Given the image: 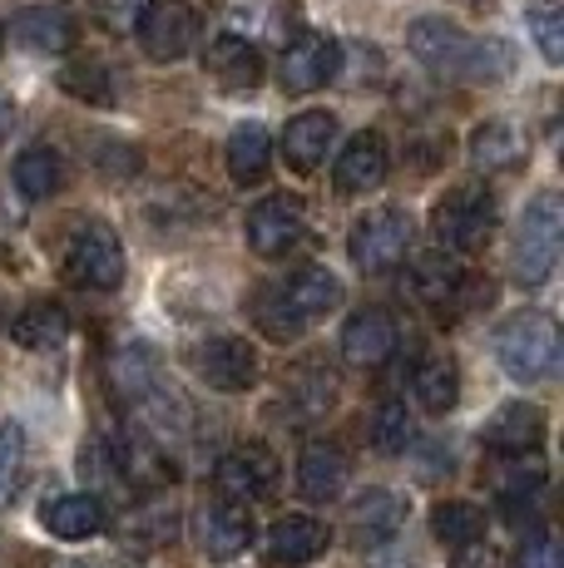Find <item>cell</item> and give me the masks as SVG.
Segmentation results:
<instances>
[{
	"label": "cell",
	"instance_id": "1",
	"mask_svg": "<svg viewBox=\"0 0 564 568\" xmlns=\"http://www.w3.org/2000/svg\"><path fill=\"white\" fill-rule=\"evenodd\" d=\"M406 45L421 64H431L436 74H455L465 84H501L515 70V45L495 36H465L461 26L441 16H421L416 26L406 30Z\"/></svg>",
	"mask_w": 564,
	"mask_h": 568
},
{
	"label": "cell",
	"instance_id": "2",
	"mask_svg": "<svg viewBox=\"0 0 564 568\" xmlns=\"http://www.w3.org/2000/svg\"><path fill=\"white\" fill-rule=\"evenodd\" d=\"M342 302V282L328 267H302L292 277L273 282V287L258 292V326H263L273 342H298L318 316H328Z\"/></svg>",
	"mask_w": 564,
	"mask_h": 568
},
{
	"label": "cell",
	"instance_id": "3",
	"mask_svg": "<svg viewBox=\"0 0 564 568\" xmlns=\"http://www.w3.org/2000/svg\"><path fill=\"white\" fill-rule=\"evenodd\" d=\"M495 356H501L505 376L520 386L555 376L560 366V326L545 312H520L495 332Z\"/></svg>",
	"mask_w": 564,
	"mask_h": 568
},
{
	"label": "cell",
	"instance_id": "4",
	"mask_svg": "<svg viewBox=\"0 0 564 568\" xmlns=\"http://www.w3.org/2000/svg\"><path fill=\"white\" fill-rule=\"evenodd\" d=\"M560 233H564V203L555 189L535 193L525 203V217L515 227V282L520 287H540L550 282L560 262Z\"/></svg>",
	"mask_w": 564,
	"mask_h": 568
},
{
	"label": "cell",
	"instance_id": "5",
	"mask_svg": "<svg viewBox=\"0 0 564 568\" xmlns=\"http://www.w3.org/2000/svg\"><path fill=\"white\" fill-rule=\"evenodd\" d=\"M64 277L84 292H114L124 282V247L119 233L100 217H84L64 237Z\"/></svg>",
	"mask_w": 564,
	"mask_h": 568
},
{
	"label": "cell",
	"instance_id": "6",
	"mask_svg": "<svg viewBox=\"0 0 564 568\" xmlns=\"http://www.w3.org/2000/svg\"><path fill=\"white\" fill-rule=\"evenodd\" d=\"M431 227H436V243L446 253H475L495 233V193L485 183H461L436 203Z\"/></svg>",
	"mask_w": 564,
	"mask_h": 568
},
{
	"label": "cell",
	"instance_id": "7",
	"mask_svg": "<svg viewBox=\"0 0 564 568\" xmlns=\"http://www.w3.org/2000/svg\"><path fill=\"white\" fill-rule=\"evenodd\" d=\"M411 247V217L401 207H376V213L356 217L352 237H346V257L362 272H392Z\"/></svg>",
	"mask_w": 564,
	"mask_h": 568
},
{
	"label": "cell",
	"instance_id": "8",
	"mask_svg": "<svg viewBox=\"0 0 564 568\" xmlns=\"http://www.w3.org/2000/svg\"><path fill=\"white\" fill-rule=\"evenodd\" d=\"M213 485L228 505H258L278 489V455L268 445L248 440V445H233L219 465H213Z\"/></svg>",
	"mask_w": 564,
	"mask_h": 568
},
{
	"label": "cell",
	"instance_id": "9",
	"mask_svg": "<svg viewBox=\"0 0 564 568\" xmlns=\"http://www.w3.org/2000/svg\"><path fill=\"white\" fill-rule=\"evenodd\" d=\"M308 233V207L292 193H273V199L253 203L248 207V223H243V237L258 257H282L302 243Z\"/></svg>",
	"mask_w": 564,
	"mask_h": 568
},
{
	"label": "cell",
	"instance_id": "10",
	"mask_svg": "<svg viewBox=\"0 0 564 568\" xmlns=\"http://www.w3.org/2000/svg\"><path fill=\"white\" fill-rule=\"evenodd\" d=\"M342 70V45L332 36H318V30H302L292 36V45L282 50V64H278V80L288 94H312L322 84H332Z\"/></svg>",
	"mask_w": 564,
	"mask_h": 568
},
{
	"label": "cell",
	"instance_id": "11",
	"mask_svg": "<svg viewBox=\"0 0 564 568\" xmlns=\"http://www.w3.org/2000/svg\"><path fill=\"white\" fill-rule=\"evenodd\" d=\"M193 371H199L213 390L238 396V390L258 386V346H248L243 336H213V342H203L199 352H193Z\"/></svg>",
	"mask_w": 564,
	"mask_h": 568
},
{
	"label": "cell",
	"instance_id": "12",
	"mask_svg": "<svg viewBox=\"0 0 564 568\" xmlns=\"http://www.w3.org/2000/svg\"><path fill=\"white\" fill-rule=\"evenodd\" d=\"M193 40H199V16H193V6H183V0H159V6H149L144 26H139V45L159 64L183 60V54L193 50Z\"/></svg>",
	"mask_w": 564,
	"mask_h": 568
},
{
	"label": "cell",
	"instance_id": "13",
	"mask_svg": "<svg viewBox=\"0 0 564 568\" xmlns=\"http://www.w3.org/2000/svg\"><path fill=\"white\" fill-rule=\"evenodd\" d=\"M328 544H332V529H328L322 519H312V515H288V519H278L273 529H268V539H263V564H268V568H302V564L322 559V554H328Z\"/></svg>",
	"mask_w": 564,
	"mask_h": 568
},
{
	"label": "cell",
	"instance_id": "14",
	"mask_svg": "<svg viewBox=\"0 0 564 568\" xmlns=\"http://www.w3.org/2000/svg\"><path fill=\"white\" fill-rule=\"evenodd\" d=\"M401 519H406V505H401V495L392 489H366V495L352 499V509H346V539H352V549H382V544L396 539Z\"/></svg>",
	"mask_w": 564,
	"mask_h": 568
},
{
	"label": "cell",
	"instance_id": "15",
	"mask_svg": "<svg viewBox=\"0 0 564 568\" xmlns=\"http://www.w3.org/2000/svg\"><path fill=\"white\" fill-rule=\"evenodd\" d=\"M392 352H396V322L382 307H362V312L346 316V326H342V356L352 366L376 371V366L392 362Z\"/></svg>",
	"mask_w": 564,
	"mask_h": 568
},
{
	"label": "cell",
	"instance_id": "16",
	"mask_svg": "<svg viewBox=\"0 0 564 568\" xmlns=\"http://www.w3.org/2000/svg\"><path fill=\"white\" fill-rule=\"evenodd\" d=\"M540 440H545V410L535 406V400H510L491 415V425H485V445H491L495 455H535Z\"/></svg>",
	"mask_w": 564,
	"mask_h": 568
},
{
	"label": "cell",
	"instance_id": "17",
	"mask_svg": "<svg viewBox=\"0 0 564 568\" xmlns=\"http://www.w3.org/2000/svg\"><path fill=\"white\" fill-rule=\"evenodd\" d=\"M386 169H392V154H386V139L382 134H356L352 144L338 154V169H332V183H338V193H366V189H382Z\"/></svg>",
	"mask_w": 564,
	"mask_h": 568
},
{
	"label": "cell",
	"instance_id": "18",
	"mask_svg": "<svg viewBox=\"0 0 564 568\" xmlns=\"http://www.w3.org/2000/svg\"><path fill=\"white\" fill-rule=\"evenodd\" d=\"M16 40L26 50H40V54H64L80 40V16L70 6H30L16 16Z\"/></svg>",
	"mask_w": 564,
	"mask_h": 568
},
{
	"label": "cell",
	"instance_id": "19",
	"mask_svg": "<svg viewBox=\"0 0 564 568\" xmlns=\"http://www.w3.org/2000/svg\"><path fill=\"white\" fill-rule=\"evenodd\" d=\"M199 544L209 559H238V554L253 544V515L243 505H228V499H213L199 515Z\"/></svg>",
	"mask_w": 564,
	"mask_h": 568
},
{
	"label": "cell",
	"instance_id": "20",
	"mask_svg": "<svg viewBox=\"0 0 564 568\" xmlns=\"http://www.w3.org/2000/svg\"><path fill=\"white\" fill-rule=\"evenodd\" d=\"M346 455H342V445H332V440H312L308 450H302V460H298V489H302V499H312V505H332V499L346 489Z\"/></svg>",
	"mask_w": 564,
	"mask_h": 568
},
{
	"label": "cell",
	"instance_id": "21",
	"mask_svg": "<svg viewBox=\"0 0 564 568\" xmlns=\"http://www.w3.org/2000/svg\"><path fill=\"white\" fill-rule=\"evenodd\" d=\"M203 70H209L223 90H258V84H263V54L248 45L243 36H219L203 50Z\"/></svg>",
	"mask_w": 564,
	"mask_h": 568
},
{
	"label": "cell",
	"instance_id": "22",
	"mask_svg": "<svg viewBox=\"0 0 564 568\" xmlns=\"http://www.w3.org/2000/svg\"><path fill=\"white\" fill-rule=\"evenodd\" d=\"M40 524H46L56 539H90V534H100L104 524H110V515H104V499L100 495H60V499H46V509H40Z\"/></svg>",
	"mask_w": 564,
	"mask_h": 568
},
{
	"label": "cell",
	"instance_id": "23",
	"mask_svg": "<svg viewBox=\"0 0 564 568\" xmlns=\"http://www.w3.org/2000/svg\"><path fill=\"white\" fill-rule=\"evenodd\" d=\"M332 139H338V119L322 114V109H308V114H298L288 129H282V159H288L292 169L308 173L328 159Z\"/></svg>",
	"mask_w": 564,
	"mask_h": 568
},
{
	"label": "cell",
	"instance_id": "24",
	"mask_svg": "<svg viewBox=\"0 0 564 568\" xmlns=\"http://www.w3.org/2000/svg\"><path fill=\"white\" fill-rule=\"evenodd\" d=\"M411 292H416V302L446 312L461 302L465 272L455 267V257H446V253H426V257H416V267H411Z\"/></svg>",
	"mask_w": 564,
	"mask_h": 568
},
{
	"label": "cell",
	"instance_id": "25",
	"mask_svg": "<svg viewBox=\"0 0 564 568\" xmlns=\"http://www.w3.org/2000/svg\"><path fill=\"white\" fill-rule=\"evenodd\" d=\"M70 336V316H64L60 302H30L20 307V316L10 322V342L26 346V352H56V346Z\"/></svg>",
	"mask_w": 564,
	"mask_h": 568
},
{
	"label": "cell",
	"instance_id": "26",
	"mask_svg": "<svg viewBox=\"0 0 564 568\" xmlns=\"http://www.w3.org/2000/svg\"><path fill=\"white\" fill-rule=\"evenodd\" d=\"M471 163L485 173H501V169H515L520 159H525V134H520L515 124H505V119H491V124H481L471 134Z\"/></svg>",
	"mask_w": 564,
	"mask_h": 568
},
{
	"label": "cell",
	"instance_id": "27",
	"mask_svg": "<svg viewBox=\"0 0 564 568\" xmlns=\"http://www.w3.org/2000/svg\"><path fill=\"white\" fill-rule=\"evenodd\" d=\"M411 390H416L426 415H446L455 400H461V366H455L451 356H426V362L416 366V376H411Z\"/></svg>",
	"mask_w": 564,
	"mask_h": 568
},
{
	"label": "cell",
	"instance_id": "28",
	"mask_svg": "<svg viewBox=\"0 0 564 568\" xmlns=\"http://www.w3.org/2000/svg\"><path fill=\"white\" fill-rule=\"evenodd\" d=\"M431 534L446 549H475L485 534V509L471 505V499H446V505L431 509Z\"/></svg>",
	"mask_w": 564,
	"mask_h": 568
},
{
	"label": "cell",
	"instance_id": "29",
	"mask_svg": "<svg viewBox=\"0 0 564 568\" xmlns=\"http://www.w3.org/2000/svg\"><path fill=\"white\" fill-rule=\"evenodd\" d=\"M60 183H64V163H60L56 149L36 144V149H26V154L16 159V189L26 193L30 203H46V199H56V193H60Z\"/></svg>",
	"mask_w": 564,
	"mask_h": 568
},
{
	"label": "cell",
	"instance_id": "30",
	"mask_svg": "<svg viewBox=\"0 0 564 568\" xmlns=\"http://www.w3.org/2000/svg\"><path fill=\"white\" fill-rule=\"evenodd\" d=\"M268 169H273V144H268L263 129L258 124L233 129V139H228V173H233V183H263Z\"/></svg>",
	"mask_w": 564,
	"mask_h": 568
},
{
	"label": "cell",
	"instance_id": "31",
	"mask_svg": "<svg viewBox=\"0 0 564 568\" xmlns=\"http://www.w3.org/2000/svg\"><path fill=\"white\" fill-rule=\"evenodd\" d=\"M366 440H372V450L382 455H401L411 445V415L401 400H382V406L372 410V420H366Z\"/></svg>",
	"mask_w": 564,
	"mask_h": 568
},
{
	"label": "cell",
	"instance_id": "32",
	"mask_svg": "<svg viewBox=\"0 0 564 568\" xmlns=\"http://www.w3.org/2000/svg\"><path fill=\"white\" fill-rule=\"evenodd\" d=\"M60 90L74 94V100L84 104H110V70H104L100 60H70L60 70Z\"/></svg>",
	"mask_w": 564,
	"mask_h": 568
},
{
	"label": "cell",
	"instance_id": "33",
	"mask_svg": "<svg viewBox=\"0 0 564 568\" xmlns=\"http://www.w3.org/2000/svg\"><path fill=\"white\" fill-rule=\"evenodd\" d=\"M545 485V465L535 460V455H510L501 465V475H495V489L510 499V505H530V495Z\"/></svg>",
	"mask_w": 564,
	"mask_h": 568
},
{
	"label": "cell",
	"instance_id": "34",
	"mask_svg": "<svg viewBox=\"0 0 564 568\" xmlns=\"http://www.w3.org/2000/svg\"><path fill=\"white\" fill-rule=\"evenodd\" d=\"M173 529H179L173 509H164V505H144L139 515H129L124 539L134 544V549H164V544L173 539Z\"/></svg>",
	"mask_w": 564,
	"mask_h": 568
},
{
	"label": "cell",
	"instance_id": "35",
	"mask_svg": "<svg viewBox=\"0 0 564 568\" xmlns=\"http://www.w3.org/2000/svg\"><path fill=\"white\" fill-rule=\"evenodd\" d=\"M288 396L302 406V415H322L332 406V396H338V381H332L328 371L308 366V371H298V376L288 381Z\"/></svg>",
	"mask_w": 564,
	"mask_h": 568
},
{
	"label": "cell",
	"instance_id": "36",
	"mask_svg": "<svg viewBox=\"0 0 564 568\" xmlns=\"http://www.w3.org/2000/svg\"><path fill=\"white\" fill-rule=\"evenodd\" d=\"M20 469H26V430L10 420V425H0V509L16 495Z\"/></svg>",
	"mask_w": 564,
	"mask_h": 568
},
{
	"label": "cell",
	"instance_id": "37",
	"mask_svg": "<svg viewBox=\"0 0 564 568\" xmlns=\"http://www.w3.org/2000/svg\"><path fill=\"white\" fill-rule=\"evenodd\" d=\"M149 6H154V0H100L94 16H100V26L110 30V36H129V30L144 26Z\"/></svg>",
	"mask_w": 564,
	"mask_h": 568
},
{
	"label": "cell",
	"instance_id": "38",
	"mask_svg": "<svg viewBox=\"0 0 564 568\" xmlns=\"http://www.w3.org/2000/svg\"><path fill=\"white\" fill-rule=\"evenodd\" d=\"M525 26H530V36H535L540 54H545L550 64H560L564 60V20L555 16V10H530Z\"/></svg>",
	"mask_w": 564,
	"mask_h": 568
},
{
	"label": "cell",
	"instance_id": "39",
	"mask_svg": "<svg viewBox=\"0 0 564 568\" xmlns=\"http://www.w3.org/2000/svg\"><path fill=\"white\" fill-rule=\"evenodd\" d=\"M564 554H560V539L550 529H535L515 554V568H560Z\"/></svg>",
	"mask_w": 564,
	"mask_h": 568
},
{
	"label": "cell",
	"instance_id": "40",
	"mask_svg": "<svg viewBox=\"0 0 564 568\" xmlns=\"http://www.w3.org/2000/svg\"><path fill=\"white\" fill-rule=\"evenodd\" d=\"M372 568H416L411 559H382V564H372Z\"/></svg>",
	"mask_w": 564,
	"mask_h": 568
},
{
	"label": "cell",
	"instance_id": "41",
	"mask_svg": "<svg viewBox=\"0 0 564 568\" xmlns=\"http://www.w3.org/2000/svg\"><path fill=\"white\" fill-rule=\"evenodd\" d=\"M6 124H10V109H6V100H0V139H6Z\"/></svg>",
	"mask_w": 564,
	"mask_h": 568
},
{
	"label": "cell",
	"instance_id": "42",
	"mask_svg": "<svg viewBox=\"0 0 564 568\" xmlns=\"http://www.w3.org/2000/svg\"><path fill=\"white\" fill-rule=\"evenodd\" d=\"M0 50H6V26H0Z\"/></svg>",
	"mask_w": 564,
	"mask_h": 568
},
{
	"label": "cell",
	"instance_id": "43",
	"mask_svg": "<svg viewBox=\"0 0 564 568\" xmlns=\"http://www.w3.org/2000/svg\"><path fill=\"white\" fill-rule=\"evenodd\" d=\"M70 568H90V564H70Z\"/></svg>",
	"mask_w": 564,
	"mask_h": 568
}]
</instances>
